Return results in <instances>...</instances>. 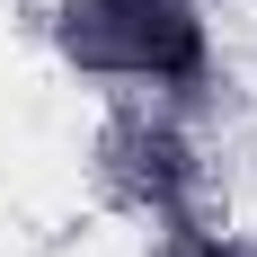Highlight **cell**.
<instances>
[{
	"instance_id": "6da1fadb",
	"label": "cell",
	"mask_w": 257,
	"mask_h": 257,
	"mask_svg": "<svg viewBox=\"0 0 257 257\" xmlns=\"http://www.w3.org/2000/svg\"><path fill=\"white\" fill-rule=\"evenodd\" d=\"M62 53L89 71H133V80H204V18L186 0H71L62 9Z\"/></svg>"
}]
</instances>
